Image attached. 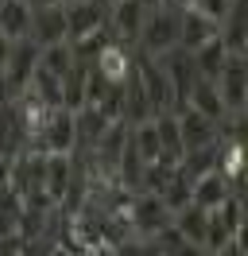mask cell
Wrapping results in <instances>:
<instances>
[{
    "label": "cell",
    "mask_w": 248,
    "mask_h": 256,
    "mask_svg": "<svg viewBox=\"0 0 248 256\" xmlns=\"http://www.w3.org/2000/svg\"><path fill=\"white\" fill-rule=\"evenodd\" d=\"M178 16H182V8H174L167 0H159L148 8V20H144V28H140V50L144 54H167L170 47H178Z\"/></svg>",
    "instance_id": "cell-1"
},
{
    "label": "cell",
    "mask_w": 248,
    "mask_h": 256,
    "mask_svg": "<svg viewBox=\"0 0 248 256\" xmlns=\"http://www.w3.org/2000/svg\"><path fill=\"white\" fill-rule=\"evenodd\" d=\"M124 218L132 225V237H140V240H152L155 233H163V229L174 222V214L167 210V202H163L159 194H152V190L132 194L128 206H124Z\"/></svg>",
    "instance_id": "cell-2"
},
{
    "label": "cell",
    "mask_w": 248,
    "mask_h": 256,
    "mask_svg": "<svg viewBox=\"0 0 248 256\" xmlns=\"http://www.w3.org/2000/svg\"><path fill=\"white\" fill-rule=\"evenodd\" d=\"M74 148H78L74 112L58 105V109L46 112V124L39 128V136L28 144V152H39V156H74Z\"/></svg>",
    "instance_id": "cell-3"
},
{
    "label": "cell",
    "mask_w": 248,
    "mask_h": 256,
    "mask_svg": "<svg viewBox=\"0 0 248 256\" xmlns=\"http://www.w3.org/2000/svg\"><path fill=\"white\" fill-rule=\"evenodd\" d=\"M244 233V202H240V190L229 194L221 206L210 210V229H206V252L217 256L229 240H236Z\"/></svg>",
    "instance_id": "cell-4"
},
{
    "label": "cell",
    "mask_w": 248,
    "mask_h": 256,
    "mask_svg": "<svg viewBox=\"0 0 248 256\" xmlns=\"http://www.w3.org/2000/svg\"><path fill=\"white\" fill-rule=\"evenodd\" d=\"M132 74H136L140 90H144L148 105H152V116L170 112V82H167V74H163L159 58H152V54L140 50V58H132Z\"/></svg>",
    "instance_id": "cell-5"
},
{
    "label": "cell",
    "mask_w": 248,
    "mask_h": 256,
    "mask_svg": "<svg viewBox=\"0 0 248 256\" xmlns=\"http://www.w3.org/2000/svg\"><path fill=\"white\" fill-rule=\"evenodd\" d=\"M148 0H112L108 4V35H112V43H136L140 39V28H144V20H148Z\"/></svg>",
    "instance_id": "cell-6"
},
{
    "label": "cell",
    "mask_w": 248,
    "mask_h": 256,
    "mask_svg": "<svg viewBox=\"0 0 248 256\" xmlns=\"http://www.w3.org/2000/svg\"><path fill=\"white\" fill-rule=\"evenodd\" d=\"M108 24V4L105 0H78L66 4V43H78L86 35L101 32Z\"/></svg>",
    "instance_id": "cell-7"
},
{
    "label": "cell",
    "mask_w": 248,
    "mask_h": 256,
    "mask_svg": "<svg viewBox=\"0 0 248 256\" xmlns=\"http://www.w3.org/2000/svg\"><path fill=\"white\" fill-rule=\"evenodd\" d=\"M214 86H217V94H221V101H225L229 116H244V101H248V66H244V58L232 54L229 62H225V70L217 74Z\"/></svg>",
    "instance_id": "cell-8"
},
{
    "label": "cell",
    "mask_w": 248,
    "mask_h": 256,
    "mask_svg": "<svg viewBox=\"0 0 248 256\" xmlns=\"http://www.w3.org/2000/svg\"><path fill=\"white\" fill-rule=\"evenodd\" d=\"M90 66H93V70H97L105 82L124 86V82H128V74H132V54H128V47H124V43H112V39H108L105 47L93 54Z\"/></svg>",
    "instance_id": "cell-9"
},
{
    "label": "cell",
    "mask_w": 248,
    "mask_h": 256,
    "mask_svg": "<svg viewBox=\"0 0 248 256\" xmlns=\"http://www.w3.org/2000/svg\"><path fill=\"white\" fill-rule=\"evenodd\" d=\"M39 66V43H31V39H16L12 43V54H8V66H4V74L12 82L16 97L24 94V86L31 82V70Z\"/></svg>",
    "instance_id": "cell-10"
},
{
    "label": "cell",
    "mask_w": 248,
    "mask_h": 256,
    "mask_svg": "<svg viewBox=\"0 0 248 256\" xmlns=\"http://www.w3.org/2000/svg\"><path fill=\"white\" fill-rule=\"evenodd\" d=\"M31 43L50 47V43H66V4L62 8H39L31 12Z\"/></svg>",
    "instance_id": "cell-11"
},
{
    "label": "cell",
    "mask_w": 248,
    "mask_h": 256,
    "mask_svg": "<svg viewBox=\"0 0 248 256\" xmlns=\"http://www.w3.org/2000/svg\"><path fill=\"white\" fill-rule=\"evenodd\" d=\"M174 120H178L182 152H194V148L217 144V124H214V120H206L202 112H194V109H182V112H174Z\"/></svg>",
    "instance_id": "cell-12"
},
{
    "label": "cell",
    "mask_w": 248,
    "mask_h": 256,
    "mask_svg": "<svg viewBox=\"0 0 248 256\" xmlns=\"http://www.w3.org/2000/svg\"><path fill=\"white\" fill-rule=\"evenodd\" d=\"M244 28H248V4L244 0H232L229 12H225V20L217 24V35H221L225 50L236 54V58H244Z\"/></svg>",
    "instance_id": "cell-13"
},
{
    "label": "cell",
    "mask_w": 248,
    "mask_h": 256,
    "mask_svg": "<svg viewBox=\"0 0 248 256\" xmlns=\"http://www.w3.org/2000/svg\"><path fill=\"white\" fill-rule=\"evenodd\" d=\"M186 109L202 112L206 120H214V124H221L225 116H229V109H225V101H221V94H217L214 82L198 78L194 86H190V94H186Z\"/></svg>",
    "instance_id": "cell-14"
},
{
    "label": "cell",
    "mask_w": 248,
    "mask_h": 256,
    "mask_svg": "<svg viewBox=\"0 0 248 256\" xmlns=\"http://www.w3.org/2000/svg\"><path fill=\"white\" fill-rule=\"evenodd\" d=\"M214 35H217L214 20H206L202 12H194V8H182V16H178V47L182 50H198L202 43H210Z\"/></svg>",
    "instance_id": "cell-15"
},
{
    "label": "cell",
    "mask_w": 248,
    "mask_h": 256,
    "mask_svg": "<svg viewBox=\"0 0 248 256\" xmlns=\"http://www.w3.org/2000/svg\"><path fill=\"white\" fill-rule=\"evenodd\" d=\"M70 182H74V156H46V171H43V190L46 198L58 206L66 190H70Z\"/></svg>",
    "instance_id": "cell-16"
},
{
    "label": "cell",
    "mask_w": 248,
    "mask_h": 256,
    "mask_svg": "<svg viewBox=\"0 0 248 256\" xmlns=\"http://www.w3.org/2000/svg\"><path fill=\"white\" fill-rule=\"evenodd\" d=\"M229 58H232V54L225 50L221 35H214L210 43H202L198 50H190V62H194V70H198V78H206V82H217V74L225 70Z\"/></svg>",
    "instance_id": "cell-17"
},
{
    "label": "cell",
    "mask_w": 248,
    "mask_h": 256,
    "mask_svg": "<svg viewBox=\"0 0 248 256\" xmlns=\"http://www.w3.org/2000/svg\"><path fill=\"white\" fill-rule=\"evenodd\" d=\"M229 194H236V190H232V186L217 175V171H210V175H202V178H194V182H190V202H194V206H202V210L221 206Z\"/></svg>",
    "instance_id": "cell-18"
},
{
    "label": "cell",
    "mask_w": 248,
    "mask_h": 256,
    "mask_svg": "<svg viewBox=\"0 0 248 256\" xmlns=\"http://www.w3.org/2000/svg\"><path fill=\"white\" fill-rule=\"evenodd\" d=\"M174 229L182 233L190 244H198V248H206V229H210V210L194 206V202H186L182 210H174Z\"/></svg>",
    "instance_id": "cell-19"
},
{
    "label": "cell",
    "mask_w": 248,
    "mask_h": 256,
    "mask_svg": "<svg viewBox=\"0 0 248 256\" xmlns=\"http://www.w3.org/2000/svg\"><path fill=\"white\" fill-rule=\"evenodd\" d=\"M0 35H8L12 43L31 35V8L24 0H4L0 4Z\"/></svg>",
    "instance_id": "cell-20"
},
{
    "label": "cell",
    "mask_w": 248,
    "mask_h": 256,
    "mask_svg": "<svg viewBox=\"0 0 248 256\" xmlns=\"http://www.w3.org/2000/svg\"><path fill=\"white\" fill-rule=\"evenodd\" d=\"M155 120V136H159V152H163V163H178L182 160V136H178V120L174 112H159Z\"/></svg>",
    "instance_id": "cell-21"
},
{
    "label": "cell",
    "mask_w": 248,
    "mask_h": 256,
    "mask_svg": "<svg viewBox=\"0 0 248 256\" xmlns=\"http://www.w3.org/2000/svg\"><path fill=\"white\" fill-rule=\"evenodd\" d=\"M217 156H221V144H206V148H194V152H182L178 171H182V175L194 182V178L210 175V171H217Z\"/></svg>",
    "instance_id": "cell-22"
},
{
    "label": "cell",
    "mask_w": 248,
    "mask_h": 256,
    "mask_svg": "<svg viewBox=\"0 0 248 256\" xmlns=\"http://www.w3.org/2000/svg\"><path fill=\"white\" fill-rule=\"evenodd\" d=\"M86 78H90V62H74L70 74L62 78V109H82L86 105Z\"/></svg>",
    "instance_id": "cell-23"
},
{
    "label": "cell",
    "mask_w": 248,
    "mask_h": 256,
    "mask_svg": "<svg viewBox=\"0 0 248 256\" xmlns=\"http://www.w3.org/2000/svg\"><path fill=\"white\" fill-rule=\"evenodd\" d=\"M74 62H78V58H74V47H70V43H50V47H39V66H43L46 74H54V78H66Z\"/></svg>",
    "instance_id": "cell-24"
},
{
    "label": "cell",
    "mask_w": 248,
    "mask_h": 256,
    "mask_svg": "<svg viewBox=\"0 0 248 256\" xmlns=\"http://www.w3.org/2000/svg\"><path fill=\"white\" fill-rule=\"evenodd\" d=\"M155 248H159V256H210L206 248H198V244H190V240L174 229V225H167L163 233H155Z\"/></svg>",
    "instance_id": "cell-25"
},
{
    "label": "cell",
    "mask_w": 248,
    "mask_h": 256,
    "mask_svg": "<svg viewBox=\"0 0 248 256\" xmlns=\"http://www.w3.org/2000/svg\"><path fill=\"white\" fill-rule=\"evenodd\" d=\"M229 4H232V0H194L190 8H194V12H202L206 20L221 24V20H225V12H229Z\"/></svg>",
    "instance_id": "cell-26"
},
{
    "label": "cell",
    "mask_w": 248,
    "mask_h": 256,
    "mask_svg": "<svg viewBox=\"0 0 248 256\" xmlns=\"http://www.w3.org/2000/svg\"><path fill=\"white\" fill-rule=\"evenodd\" d=\"M116 256H159V248H155V240H124V244H116Z\"/></svg>",
    "instance_id": "cell-27"
},
{
    "label": "cell",
    "mask_w": 248,
    "mask_h": 256,
    "mask_svg": "<svg viewBox=\"0 0 248 256\" xmlns=\"http://www.w3.org/2000/svg\"><path fill=\"white\" fill-rule=\"evenodd\" d=\"M16 101V90H12V82H8V74L0 70V109H8Z\"/></svg>",
    "instance_id": "cell-28"
},
{
    "label": "cell",
    "mask_w": 248,
    "mask_h": 256,
    "mask_svg": "<svg viewBox=\"0 0 248 256\" xmlns=\"http://www.w3.org/2000/svg\"><path fill=\"white\" fill-rule=\"evenodd\" d=\"M24 4H28L31 12H39V8H62L66 0H24Z\"/></svg>",
    "instance_id": "cell-29"
},
{
    "label": "cell",
    "mask_w": 248,
    "mask_h": 256,
    "mask_svg": "<svg viewBox=\"0 0 248 256\" xmlns=\"http://www.w3.org/2000/svg\"><path fill=\"white\" fill-rule=\"evenodd\" d=\"M8 54H12V39H8V35H0V70L8 66Z\"/></svg>",
    "instance_id": "cell-30"
},
{
    "label": "cell",
    "mask_w": 248,
    "mask_h": 256,
    "mask_svg": "<svg viewBox=\"0 0 248 256\" xmlns=\"http://www.w3.org/2000/svg\"><path fill=\"white\" fill-rule=\"evenodd\" d=\"M8 171H12V160H0V190H8Z\"/></svg>",
    "instance_id": "cell-31"
},
{
    "label": "cell",
    "mask_w": 248,
    "mask_h": 256,
    "mask_svg": "<svg viewBox=\"0 0 248 256\" xmlns=\"http://www.w3.org/2000/svg\"><path fill=\"white\" fill-rule=\"evenodd\" d=\"M167 4H174V8H190L194 0H167Z\"/></svg>",
    "instance_id": "cell-32"
},
{
    "label": "cell",
    "mask_w": 248,
    "mask_h": 256,
    "mask_svg": "<svg viewBox=\"0 0 248 256\" xmlns=\"http://www.w3.org/2000/svg\"><path fill=\"white\" fill-rule=\"evenodd\" d=\"M66 4H78V0H66Z\"/></svg>",
    "instance_id": "cell-33"
},
{
    "label": "cell",
    "mask_w": 248,
    "mask_h": 256,
    "mask_svg": "<svg viewBox=\"0 0 248 256\" xmlns=\"http://www.w3.org/2000/svg\"><path fill=\"white\" fill-rule=\"evenodd\" d=\"M0 4H4V0H0Z\"/></svg>",
    "instance_id": "cell-34"
}]
</instances>
